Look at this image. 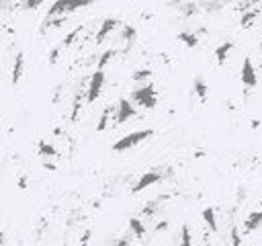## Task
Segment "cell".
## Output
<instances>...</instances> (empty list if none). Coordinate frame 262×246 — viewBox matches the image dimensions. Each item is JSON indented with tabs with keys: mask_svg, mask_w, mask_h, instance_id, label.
<instances>
[{
	"mask_svg": "<svg viewBox=\"0 0 262 246\" xmlns=\"http://www.w3.org/2000/svg\"><path fill=\"white\" fill-rule=\"evenodd\" d=\"M57 53H59V47H55V49L51 51V55H49V61H51V64H53V61L57 59Z\"/></svg>",
	"mask_w": 262,
	"mask_h": 246,
	"instance_id": "cell-27",
	"label": "cell"
},
{
	"mask_svg": "<svg viewBox=\"0 0 262 246\" xmlns=\"http://www.w3.org/2000/svg\"><path fill=\"white\" fill-rule=\"evenodd\" d=\"M135 35H137V33H135V29H133L131 25H125V27H123V39L127 41V45H133Z\"/></svg>",
	"mask_w": 262,
	"mask_h": 246,
	"instance_id": "cell-21",
	"label": "cell"
},
{
	"mask_svg": "<svg viewBox=\"0 0 262 246\" xmlns=\"http://www.w3.org/2000/svg\"><path fill=\"white\" fill-rule=\"evenodd\" d=\"M260 53H262V43H260Z\"/></svg>",
	"mask_w": 262,
	"mask_h": 246,
	"instance_id": "cell-31",
	"label": "cell"
},
{
	"mask_svg": "<svg viewBox=\"0 0 262 246\" xmlns=\"http://www.w3.org/2000/svg\"><path fill=\"white\" fill-rule=\"evenodd\" d=\"M258 14H260V8H254V10L244 12V14H242V27H244V29H250V27L254 25V20H256Z\"/></svg>",
	"mask_w": 262,
	"mask_h": 246,
	"instance_id": "cell-12",
	"label": "cell"
},
{
	"mask_svg": "<svg viewBox=\"0 0 262 246\" xmlns=\"http://www.w3.org/2000/svg\"><path fill=\"white\" fill-rule=\"evenodd\" d=\"M113 111H115V107H104V111H102V115H100V119H98V125H96L98 131H104V129H106L108 117L113 115Z\"/></svg>",
	"mask_w": 262,
	"mask_h": 246,
	"instance_id": "cell-16",
	"label": "cell"
},
{
	"mask_svg": "<svg viewBox=\"0 0 262 246\" xmlns=\"http://www.w3.org/2000/svg\"><path fill=\"white\" fill-rule=\"evenodd\" d=\"M102 86H104V72L96 70L90 76V82H88V88H86V102H94L100 96Z\"/></svg>",
	"mask_w": 262,
	"mask_h": 246,
	"instance_id": "cell-3",
	"label": "cell"
},
{
	"mask_svg": "<svg viewBox=\"0 0 262 246\" xmlns=\"http://www.w3.org/2000/svg\"><path fill=\"white\" fill-rule=\"evenodd\" d=\"M18 184H20V189H25V187H27V180H25V178H20V180H18Z\"/></svg>",
	"mask_w": 262,
	"mask_h": 246,
	"instance_id": "cell-30",
	"label": "cell"
},
{
	"mask_svg": "<svg viewBox=\"0 0 262 246\" xmlns=\"http://www.w3.org/2000/svg\"><path fill=\"white\" fill-rule=\"evenodd\" d=\"M164 178V174H160L158 170H149V172H143L141 174V178L133 184V193H139V191H143V189H147V187H151V184H156V182H160Z\"/></svg>",
	"mask_w": 262,
	"mask_h": 246,
	"instance_id": "cell-6",
	"label": "cell"
},
{
	"mask_svg": "<svg viewBox=\"0 0 262 246\" xmlns=\"http://www.w3.org/2000/svg\"><path fill=\"white\" fill-rule=\"evenodd\" d=\"M180 246H192V236H190V228L184 223L180 230Z\"/></svg>",
	"mask_w": 262,
	"mask_h": 246,
	"instance_id": "cell-18",
	"label": "cell"
},
{
	"mask_svg": "<svg viewBox=\"0 0 262 246\" xmlns=\"http://www.w3.org/2000/svg\"><path fill=\"white\" fill-rule=\"evenodd\" d=\"M194 92L201 100H207V92H209V86L205 84L203 78H194Z\"/></svg>",
	"mask_w": 262,
	"mask_h": 246,
	"instance_id": "cell-14",
	"label": "cell"
},
{
	"mask_svg": "<svg viewBox=\"0 0 262 246\" xmlns=\"http://www.w3.org/2000/svg\"><path fill=\"white\" fill-rule=\"evenodd\" d=\"M203 219L207 223V228L211 232H217V219H215V209L213 207H205L203 209Z\"/></svg>",
	"mask_w": 262,
	"mask_h": 246,
	"instance_id": "cell-11",
	"label": "cell"
},
{
	"mask_svg": "<svg viewBox=\"0 0 262 246\" xmlns=\"http://www.w3.org/2000/svg\"><path fill=\"white\" fill-rule=\"evenodd\" d=\"M135 117V107L131 105V100L127 98H121L115 107V123H125L129 119Z\"/></svg>",
	"mask_w": 262,
	"mask_h": 246,
	"instance_id": "cell-4",
	"label": "cell"
},
{
	"mask_svg": "<svg viewBox=\"0 0 262 246\" xmlns=\"http://www.w3.org/2000/svg\"><path fill=\"white\" fill-rule=\"evenodd\" d=\"M131 100L135 105L143 107V109H154L156 102H158V92L151 84H143V86H139L131 92Z\"/></svg>",
	"mask_w": 262,
	"mask_h": 246,
	"instance_id": "cell-2",
	"label": "cell"
},
{
	"mask_svg": "<svg viewBox=\"0 0 262 246\" xmlns=\"http://www.w3.org/2000/svg\"><path fill=\"white\" fill-rule=\"evenodd\" d=\"M178 39H180L186 47H196V45H199V37H196L194 33H186V31H182V33L178 35Z\"/></svg>",
	"mask_w": 262,
	"mask_h": 246,
	"instance_id": "cell-15",
	"label": "cell"
},
{
	"mask_svg": "<svg viewBox=\"0 0 262 246\" xmlns=\"http://www.w3.org/2000/svg\"><path fill=\"white\" fill-rule=\"evenodd\" d=\"M129 228H131V232H133L137 238H143V236H145V225H143L141 219L131 217V219H129Z\"/></svg>",
	"mask_w": 262,
	"mask_h": 246,
	"instance_id": "cell-13",
	"label": "cell"
},
{
	"mask_svg": "<svg viewBox=\"0 0 262 246\" xmlns=\"http://www.w3.org/2000/svg\"><path fill=\"white\" fill-rule=\"evenodd\" d=\"M115 246H129V240H127V238H119Z\"/></svg>",
	"mask_w": 262,
	"mask_h": 246,
	"instance_id": "cell-28",
	"label": "cell"
},
{
	"mask_svg": "<svg viewBox=\"0 0 262 246\" xmlns=\"http://www.w3.org/2000/svg\"><path fill=\"white\" fill-rule=\"evenodd\" d=\"M168 228V221H162V223H158L156 225V232H160V230H166Z\"/></svg>",
	"mask_w": 262,
	"mask_h": 246,
	"instance_id": "cell-29",
	"label": "cell"
},
{
	"mask_svg": "<svg viewBox=\"0 0 262 246\" xmlns=\"http://www.w3.org/2000/svg\"><path fill=\"white\" fill-rule=\"evenodd\" d=\"M151 135H154V129H149V127H147V129L133 131V133H127L125 137H121V139H117V141L113 144V152H125V150L133 148V146H137V144L149 139Z\"/></svg>",
	"mask_w": 262,
	"mask_h": 246,
	"instance_id": "cell-1",
	"label": "cell"
},
{
	"mask_svg": "<svg viewBox=\"0 0 262 246\" xmlns=\"http://www.w3.org/2000/svg\"><path fill=\"white\" fill-rule=\"evenodd\" d=\"M90 236H92V232H90V230H86V232H84V236H82V242H80V244H82V246H88Z\"/></svg>",
	"mask_w": 262,
	"mask_h": 246,
	"instance_id": "cell-26",
	"label": "cell"
},
{
	"mask_svg": "<svg viewBox=\"0 0 262 246\" xmlns=\"http://www.w3.org/2000/svg\"><path fill=\"white\" fill-rule=\"evenodd\" d=\"M239 78H242V84H244L246 88H254V86L258 84V76H256L254 64H252V59H250V57H246V59H244Z\"/></svg>",
	"mask_w": 262,
	"mask_h": 246,
	"instance_id": "cell-5",
	"label": "cell"
},
{
	"mask_svg": "<svg viewBox=\"0 0 262 246\" xmlns=\"http://www.w3.org/2000/svg\"><path fill=\"white\" fill-rule=\"evenodd\" d=\"M39 152H41L43 158H55V156H57L55 148H53L51 144H47V141H39Z\"/></svg>",
	"mask_w": 262,
	"mask_h": 246,
	"instance_id": "cell-17",
	"label": "cell"
},
{
	"mask_svg": "<svg viewBox=\"0 0 262 246\" xmlns=\"http://www.w3.org/2000/svg\"><path fill=\"white\" fill-rule=\"evenodd\" d=\"M151 76V70H137L133 76H131V80L133 82H141V80H147Z\"/></svg>",
	"mask_w": 262,
	"mask_h": 246,
	"instance_id": "cell-22",
	"label": "cell"
},
{
	"mask_svg": "<svg viewBox=\"0 0 262 246\" xmlns=\"http://www.w3.org/2000/svg\"><path fill=\"white\" fill-rule=\"evenodd\" d=\"M233 49V41H223L217 49H215V59H217V64L219 66H223L225 61H227V57H229V51Z\"/></svg>",
	"mask_w": 262,
	"mask_h": 246,
	"instance_id": "cell-10",
	"label": "cell"
},
{
	"mask_svg": "<svg viewBox=\"0 0 262 246\" xmlns=\"http://www.w3.org/2000/svg\"><path fill=\"white\" fill-rule=\"evenodd\" d=\"M113 55H115V49H106V51L100 55V59H98V64H96V70H100V72H102V68L113 59Z\"/></svg>",
	"mask_w": 262,
	"mask_h": 246,
	"instance_id": "cell-20",
	"label": "cell"
},
{
	"mask_svg": "<svg viewBox=\"0 0 262 246\" xmlns=\"http://www.w3.org/2000/svg\"><path fill=\"white\" fill-rule=\"evenodd\" d=\"M260 225H262V211H252V213H248V217L244 219V232H246V234L258 230Z\"/></svg>",
	"mask_w": 262,
	"mask_h": 246,
	"instance_id": "cell-8",
	"label": "cell"
},
{
	"mask_svg": "<svg viewBox=\"0 0 262 246\" xmlns=\"http://www.w3.org/2000/svg\"><path fill=\"white\" fill-rule=\"evenodd\" d=\"M61 246H68V244H61Z\"/></svg>",
	"mask_w": 262,
	"mask_h": 246,
	"instance_id": "cell-32",
	"label": "cell"
},
{
	"mask_svg": "<svg viewBox=\"0 0 262 246\" xmlns=\"http://www.w3.org/2000/svg\"><path fill=\"white\" fill-rule=\"evenodd\" d=\"M229 238H231V244H229V246H239V244H242V236H239V230H237L235 225H231Z\"/></svg>",
	"mask_w": 262,
	"mask_h": 246,
	"instance_id": "cell-23",
	"label": "cell"
},
{
	"mask_svg": "<svg viewBox=\"0 0 262 246\" xmlns=\"http://www.w3.org/2000/svg\"><path fill=\"white\" fill-rule=\"evenodd\" d=\"M117 25H119L117 18H104L102 25H100V29H98V33H96V43H102V41L106 39V35H108L111 31H115Z\"/></svg>",
	"mask_w": 262,
	"mask_h": 246,
	"instance_id": "cell-9",
	"label": "cell"
},
{
	"mask_svg": "<svg viewBox=\"0 0 262 246\" xmlns=\"http://www.w3.org/2000/svg\"><path fill=\"white\" fill-rule=\"evenodd\" d=\"M23 74H25V55L18 51L14 55V64H12V76H10L12 84H18L20 78H23Z\"/></svg>",
	"mask_w": 262,
	"mask_h": 246,
	"instance_id": "cell-7",
	"label": "cell"
},
{
	"mask_svg": "<svg viewBox=\"0 0 262 246\" xmlns=\"http://www.w3.org/2000/svg\"><path fill=\"white\" fill-rule=\"evenodd\" d=\"M158 211V203L154 201V203H147V207L143 209V215H154Z\"/></svg>",
	"mask_w": 262,
	"mask_h": 246,
	"instance_id": "cell-25",
	"label": "cell"
},
{
	"mask_svg": "<svg viewBox=\"0 0 262 246\" xmlns=\"http://www.w3.org/2000/svg\"><path fill=\"white\" fill-rule=\"evenodd\" d=\"M80 31H82V27H78V29H74V31H72V33H70V35H68V37L63 39V45H70V43H72V41H74V39L78 37V33H80Z\"/></svg>",
	"mask_w": 262,
	"mask_h": 246,
	"instance_id": "cell-24",
	"label": "cell"
},
{
	"mask_svg": "<svg viewBox=\"0 0 262 246\" xmlns=\"http://www.w3.org/2000/svg\"><path fill=\"white\" fill-rule=\"evenodd\" d=\"M180 12H182L184 16L196 14V12H199V4H194V2H184V4H180Z\"/></svg>",
	"mask_w": 262,
	"mask_h": 246,
	"instance_id": "cell-19",
	"label": "cell"
}]
</instances>
